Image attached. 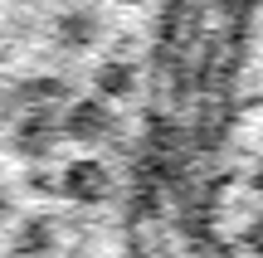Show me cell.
Wrapping results in <instances>:
<instances>
[{
    "mask_svg": "<svg viewBox=\"0 0 263 258\" xmlns=\"http://www.w3.org/2000/svg\"><path fill=\"white\" fill-rule=\"evenodd\" d=\"M5 58H10V39L0 34V64H5Z\"/></svg>",
    "mask_w": 263,
    "mask_h": 258,
    "instance_id": "7",
    "label": "cell"
},
{
    "mask_svg": "<svg viewBox=\"0 0 263 258\" xmlns=\"http://www.w3.org/2000/svg\"><path fill=\"white\" fill-rule=\"evenodd\" d=\"M10 146H15L20 156H44L49 146H54V117H49L44 107L25 112L15 122V132H10Z\"/></svg>",
    "mask_w": 263,
    "mask_h": 258,
    "instance_id": "3",
    "label": "cell"
},
{
    "mask_svg": "<svg viewBox=\"0 0 263 258\" xmlns=\"http://www.w3.org/2000/svg\"><path fill=\"white\" fill-rule=\"evenodd\" d=\"M68 93V78H54V73H39V78H25V83L15 88V97H25V103H54V97Z\"/></svg>",
    "mask_w": 263,
    "mask_h": 258,
    "instance_id": "6",
    "label": "cell"
},
{
    "mask_svg": "<svg viewBox=\"0 0 263 258\" xmlns=\"http://www.w3.org/2000/svg\"><path fill=\"white\" fill-rule=\"evenodd\" d=\"M93 88L103 97H132V88H137V68L122 64V58H107V64L93 73Z\"/></svg>",
    "mask_w": 263,
    "mask_h": 258,
    "instance_id": "5",
    "label": "cell"
},
{
    "mask_svg": "<svg viewBox=\"0 0 263 258\" xmlns=\"http://www.w3.org/2000/svg\"><path fill=\"white\" fill-rule=\"evenodd\" d=\"M112 112H107L98 97H83V103H73L68 107V117H64V132L68 136H78V142H103L107 132H112Z\"/></svg>",
    "mask_w": 263,
    "mask_h": 258,
    "instance_id": "2",
    "label": "cell"
},
{
    "mask_svg": "<svg viewBox=\"0 0 263 258\" xmlns=\"http://www.w3.org/2000/svg\"><path fill=\"white\" fill-rule=\"evenodd\" d=\"M54 39L64 49H93L103 39V15L93 5H68L64 15L54 19Z\"/></svg>",
    "mask_w": 263,
    "mask_h": 258,
    "instance_id": "1",
    "label": "cell"
},
{
    "mask_svg": "<svg viewBox=\"0 0 263 258\" xmlns=\"http://www.w3.org/2000/svg\"><path fill=\"white\" fill-rule=\"evenodd\" d=\"M64 185H68V195H78V200H98V195L107 190V171L98 161H73L68 175H64Z\"/></svg>",
    "mask_w": 263,
    "mask_h": 258,
    "instance_id": "4",
    "label": "cell"
},
{
    "mask_svg": "<svg viewBox=\"0 0 263 258\" xmlns=\"http://www.w3.org/2000/svg\"><path fill=\"white\" fill-rule=\"evenodd\" d=\"M0 210H5V200H0Z\"/></svg>",
    "mask_w": 263,
    "mask_h": 258,
    "instance_id": "9",
    "label": "cell"
},
{
    "mask_svg": "<svg viewBox=\"0 0 263 258\" xmlns=\"http://www.w3.org/2000/svg\"><path fill=\"white\" fill-rule=\"evenodd\" d=\"M254 190H258V195H263V166H258V175H254Z\"/></svg>",
    "mask_w": 263,
    "mask_h": 258,
    "instance_id": "8",
    "label": "cell"
}]
</instances>
